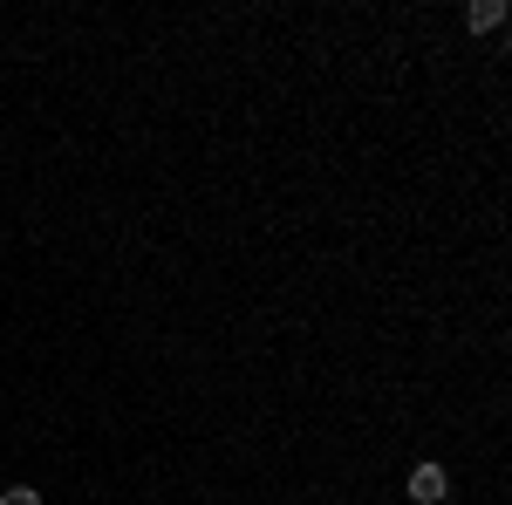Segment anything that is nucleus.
Returning a JSON list of instances; mask_svg holds the SVG:
<instances>
[{
  "mask_svg": "<svg viewBox=\"0 0 512 505\" xmlns=\"http://www.w3.org/2000/svg\"><path fill=\"white\" fill-rule=\"evenodd\" d=\"M499 21H506V0H472V7H465V28H472V35H492Z\"/></svg>",
  "mask_w": 512,
  "mask_h": 505,
  "instance_id": "f03ea898",
  "label": "nucleus"
},
{
  "mask_svg": "<svg viewBox=\"0 0 512 505\" xmlns=\"http://www.w3.org/2000/svg\"><path fill=\"white\" fill-rule=\"evenodd\" d=\"M403 492H410V505H444L451 499V478H444V465H410Z\"/></svg>",
  "mask_w": 512,
  "mask_h": 505,
  "instance_id": "f257e3e1",
  "label": "nucleus"
},
{
  "mask_svg": "<svg viewBox=\"0 0 512 505\" xmlns=\"http://www.w3.org/2000/svg\"><path fill=\"white\" fill-rule=\"evenodd\" d=\"M0 505H41L35 485H0Z\"/></svg>",
  "mask_w": 512,
  "mask_h": 505,
  "instance_id": "7ed1b4c3",
  "label": "nucleus"
}]
</instances>
